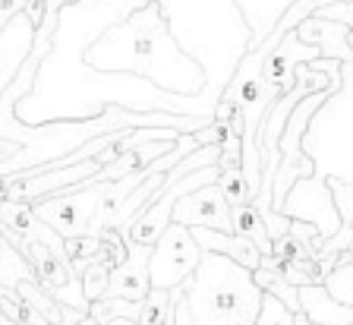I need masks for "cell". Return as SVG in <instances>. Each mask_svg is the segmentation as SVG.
<instances>
[{"label": "cell", "instance_id": "obj_1", "mask_svg": "<svg viewBox=\"0 0 353 325\" xmlns=\"http://www.w3.org/2000/svg\"><path fill=\"white\" fill-rule=\"evenodd\" d=\"M183 306L190 325H256L262 290L256 288L250 268L202 253L199 268L183 284Z\"/></svg>", "mask_w": 353, "mask_h": 325}, {"label": "cell", "instance_id": "obj_2", "mask_svg": "<svg viewBox=\"0 0 353 325\" xmlns=\"http://www.w3.org/2000/svg\"><path fill=\"white\" fill-rule=\"evenodd\" d=\"M331 95H334V92L328 89V92H316V95L303 98L294 111H290V117H287L284 133H281V139H278V155H281L278 174H274V184H272V212L274 215H281L287 193L294 190L296 180H309L312 170H316L312 161H309V155L303 152V136H306V130H309V120L316 117V111Z\"/></svg>", "mask_w": 353, "mask_h": 325}, {"label": "cell", "instance_id": "obj_3", "mask_svg": "<svg viewBox=\"0 0 353 325\" xmlns=\"http://www.w3.org/2000/svg\"><path fill=\"white\" fill-rule=\"evenodd\" d=\"M13 250L29 262V268L35 272V281L54 300L82 313V316H88V300L82 297V281L73 272V266H70L63 246H51L44 240H22L19 237V244Z\"/></svg>", "mask_w": 353, "mask_h": 325}, {"label": "cell", "instance_id": "obj_4", "mask_svg": "<svg viewBox=\"0 0 353 325\" xmlns=\"http://www.w3.org/2000/svg\"><path fill=\"white\" fill-rule=\"evenodd\" d=\"M202 250L196 246L190 228L180 224H168L164 234L158 237V244L152 246V259H148V284L152 290H176L183 288L199 268Z\"/></svg>", "mask_w": 353, "mask_h": 325}, {"label": "cell", "instance_id": "obj_5", "mask_svg": "<svg viewBox=\"0 0 353 325\" xmlns=\"http://www.w3.org/2000/svg\"><path fill=\"white\" fill-rule=\"evenodd\" d=\"M110 184H88L79 186L73 193H60V196H48V199L32 202V212L41 224L60 234L63 240H73V237H85L88 224L98 212V202H101L104 190Z\"/></svg>", "mask_w": 353, "mask_h": 325}, {"label": "cell", "instance_id": "obj_6", "mask_svg": "<svg viewBox=\"0 0 353 325\" xmlns=\"http://www.w3.org/2000/svg\"><path fill=\"white\" fill-rule=\"evenodd\" d=\"M170 224H180V228L190 230L205 228V230H218V234H234L230 206L224 199V193L218 190V184H208L202 190L183 196L170 212Z\"/></svg>", "mask_w": 353, "mask_h": 325}, {"label": "cell", "instance_id": "obj_7", "mask_svg": "<svg viewBox=\"0 0 353 325\" xmlns=\"http://www.w3.org/2000/svg\"><path fill=\"white\" fill-rule=\"evenodd\" d=\"M148 259H152V250L126 244V259L110 272L108 294L101 300H130V303L145 300L148 290H152V284H148Z\"/></svg>", "mask_w": 353, "mask_h": 325}, {"label": "cell", "instance_id": "obj_8", "mask_svg": "<svg viewBox=\"0 0 353 325\" xmlns=\"http://www.w3.org/2000/svg\"><path fill=\"white\" fill-rule=\"evenodd\" d=\"M35 26L26 13H19L7 29L0 32V95L10 89V82L22 70V63L29 60L32 48H35Z\"/></svg>", "mask_w": 353, "mask_h": 325}, {"label": "cell", "instance_id": "obj_9", "mask_svg": "<svg viewBox=\"0 0 353 325\" xmlns=\"http://www.w3.org/2000/svg\"><path fill=\"white\" fill-rule=\"evenodd\" d=\"M190 234L202 253L224 256V259H230V262H236V266L250 268V272H256V268L262 266V253L252 246V240H246V237H240V234H218V230H205V228H192Z\"/></svg>", "mask_w": 353, "mask_h": 325}, {"label": "cell", "instance_id": "obj_10", "mask_svg": "<svg viewBox=\"0 0 353 325\" xmlns=\"http://www.w3.org/2000/svg\"><path fill=\"white\" fill-rule=\"evenodd\" d=\"M13 290H16V297H19L29 310H35L48 325H76V322L85 319L82 313H76V310H70V306H63V303H57L41 284H38V281H19Z\"/></svg>", "mask_w": 353, "mask_h": 325}, {"label": "cell", "instance_id": "obj_11", "mask_svg": "<svg viewBox=\"0 0 353 325\" xmlns=\"http://www.w3.org/2000/svg\"><path fill=\"white\" fill-rule=\"evenodd\" d=\"M300 313L312 325H353V310L331 303L325 288H300Z\"/></svg>", "mask_w": 353, "mask_h": 325}, {"label": "cell", "instance_id": "obj_12", "mask_svg": "<svg viewBox=\"0 0 353 325\" xmlns=\"http://www.w3.org/2000/svg\"><path fill=\"white\" fill-rule=\"evenodd\" d=\"M230 221H234V234L252 240V246H256L262 256H272V237H268V230H265V221L259 218L256 208H252V206L234 208V212H230Z\"/></svg>", "mask_w": 353, "mask_h": 325}, {"label": "cell", "instance_id": "obj_13", "mask_svg": "<svg viewBox=\"0 0 353 325\" xmlns=\"http://www.w3.org/2000/svg\"><path fill=\"white\" fill-rule=\"evenodd\" d=\"M252 281H256V288L262 290V294H268V297H274V300H281L287 306V310L294 313H300V290L296 288H290L284 278H281L274 268H268V266H259L256 272H252Z\"/></svg>", "mask_w": 353, "mask_h": 325}, {"label": "cell", "instance_id": "obj_14", "mask_svg": "<svg viewBox=\"0 0 353 325\" xmlns=\"http://www.w3.org/2000/svg\"><path fill=\"white\" fill-rule=\"evenodd\" d=\"M218 190L224 193L230 212L240 206H252V193H250V184L243 177V168H230V170H221L218 177Z\"/></svg>", "mask_w": 353, "mask_h": 325}, {"label": "cell", "instance_id": "obj_15", "mask_svg": "<svg viewBox=\"0 0 353 325\" xmlns=\"http://www.w3.org/2000/svg\"><path fill=\"white\" fill-rule=\"evenodd\" d=\"M139 310L142 303H130V300H98L88 306V316L95 319L98 325H108L110 319H132L139 322Z\"/></svg>", "mask_w": 353, "mask_h": 325}, {"label": "cell", "instance_id": "obj_16", "mask_svg": "<svg viewBox=\"0 0 353 325\" xmlns=\"http://www.w3.org/2000/svg\"><path fill=\"white\" fill-rule=\"evenodd\" d=\"M98 250H101V240H98V237H88V234L73 237V240H63V253H66V259H70V266H73L76 275H82V268L98 256Z\"/></svg>", "mask_w": 353, "mask_h": 325}, {"label": "cell", "instance_id": "obj_17", "mask_svg": "<svg viewBox=\"0 0 353 325\" xmlns=\"http://www.w3.org/2000/svg\"><path fill=\"white\" fill-rule=\"evenodd\" d=\"M170 316V294L168 290H148V297L142 300L139 322L136 325H164Z\"/></svg>", "mask_w": 353, "mask_h": 325}, {"label": "cell", "instance_id": "obj_18", "mask_svg": "<svg viewBox=\"0 0 353 325\" xmlns=\"http://www.w3.org/2000/svg\"><path fill=\"white\" fill-rule=\"evenodd\" d=\"M256 325H294V313L287 310L281 300L262 294V310H259Z\"/></svg>", "mask_w": 353, "mask_h": 325}, {"label": "cell", "instance_id": "obj_19", "mask_svg": "<svg viewBox=\"0 0 353 325\" xmlns=\"http://www.w3.org/2000/svg\"><path fill=\"white\" fill-rule=\"evenodd\" d=\"M26 7H29V0H0V32L7 29L19 13H26Z\"/></svg>", "mask_w": 353, "mask_h": 325}, {"label": "cell", "instance_id": "obj_20", "mask_svg": "<svg viewBox=\"0 0 353 325\" xmlns=\"http://www.w3.org/2000/svg\"><path fill=\"white\" fill-rule=\"evenodd\" d=\"M70 3H76V0H44V10L48 13H60V7H70Z\"/></svg>", "mask_w": 353, "mask_h": 325}, {"label": "cell", "instance_id": "obj_21", "mask_svg": "<svg viewBox=\"0 0 353 325\" xmlns=\"http://www.w3.org/2000/svg\"><path fill=\"white\" fill-rule=\"evenodd\" d=\"M294 325H312V322H309V319L303 316V313H296V316H294Z\"/></svg>", "mask_w": 353, "mask_h": 325}, {"label": "cell", "instance_id": "obj_22", "mask_svg": "<svg viewBox=\"0 0 353 325\" xmlns=\"http://www.w3.org/2000/svg\"><path fill=\"white\" fill-rule=\"evenodd\" d=\"M108 325H136V322H132V319H110Z\"/></svg>", "mask_w": 353, "mask_h": 325}, {"label": "cell", "instance_id": "obj_23", "mask_svg": "<svg viewBox=\"0 0 353 325\" xmlns=\"http://www.w3.org/2000/svg\"><path fill=\"white\" fill-rule=\"evenodd\" d=\"M76 325H98V322H95V319H92V316H85V319H82V322H76Z\"/></svg>", "mask_w": 353, "mask_h": 325}, {"label": "cell", "instance_id": "obj_24", "mask_svg": "<svg viewBox=\"0 0 353 325\" xmlns=\"http://www.w3.org/2000/svg\"><path fill=\"white\" fill-rule=\"evenodd\" d=\"M7 294H13V290H10V288H3V284H0V297H7Z\"/></svg>", "mask_w": 353, "mask_h": 325}, {"label": "cell", "instance_id": "obj_25", "mask_svg": "<svg viewBox=\"0 0 353 325\" xmlns=\"http://www.w3.org/2000/svg\"><path fill=\"white\" fill-rule=\"evenodd\" d=\"M0 325H16V322H10V319H3V316H0Z\"/></svg>", "mask_w": 353, "mask_h": 325}]
</instances>
